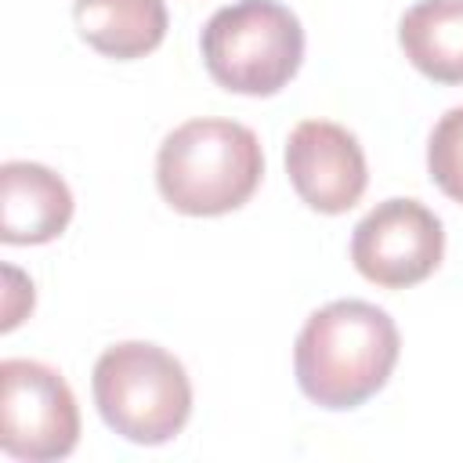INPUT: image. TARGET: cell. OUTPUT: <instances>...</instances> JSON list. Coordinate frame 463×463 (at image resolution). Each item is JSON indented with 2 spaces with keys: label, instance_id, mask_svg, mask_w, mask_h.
<instances>
[{
  "label": "cell",
  "instance_id": "1",
  "mask_svg": "<svg viewBox=\"0 0 463 463\" xmlns=\"http://www.w3.org/2000/svg\"><path fill=\"white\" fill-rule=\"evenodd\" d=\"M402 336L369 300H333L307 315L293 344L297 387L318 409H358L391 380Z\"/></svg>",
  "mask_w": 463,
  "mask_h": 463
},
{
  "label": "cell",
  "instance_id": "2",
  "mask_svg": "<svg viewBox=\"0 0 463 463\" xmlns=\"http://www.w3.org/2000/svg\"><path fill=\"white\" fill-rule=\"evenodd\" d=\"M264 177L257 134L235 119H188L170 130L156 156L159 195L188 217H221L250 203Z\"/></svg>",
  "mask_w": 463,
  "mask_h": 463
},
{
  "label": "cell",
  "instance_id": "3",
  "mask_svg": "<svg viewBox=\"0 0 463 463\" xmlns=\"http://www.w3.org/2000/svg\"><path fill=\"white\" fill-rule=\"evenodd\" d=\"M94 405L109 430L134 445L177 438L192 416V380L159 344L123 340L101 351L90 376Z\"/></svg>",
  "mask_w": 463,
  "mask_h": 463
},
{
  "label": "cell",
  "instance_id": "4",
  "mask_svg": "<svg viewBox=\"0 0 463 463\" xmlns=\"http://www.w3.org/2000/svg\"><path fill=\"white\" fill-rule=\"evenodd\" d=\"M199 47L217 87L271 98L300 72L304 29L300 18L279 0H235L210 14Z\"/></svg>",
  "mask_w": 463,
  "mask_h": 463
},
{
  "label": "cell",
  "instance_id": "5",
  "mask_svg": "<svg viewBox=\"0 0 463 463\" xmlns=\"http://www.w3.org/2000/svg\"><path fill=\"white\" fill-rule=\"evenodd\" d=\"M76 441L80 409L65 376L33 358L0 362V449L25 463H51Z\"/></svg>",
  "mask_w": 463,
  "mask_h": 463
},
{
  "label": "cell",
  "instance_id": "6",
  "mask_svg": "<svg viewBox=\"0 0 463 463\" xmlns=\"http://www.w3.org/2000/svg\"><path fill=\"white\" fill-rule=\"evenodd\" d=\"M445 257V228L420 199H383L351 232V260L383 289H409Z\"/></svg>",
  "mask_w": 463,
  "mask_h": 463
},
{
  "label": "cell",
  "instance_id": "7",
  "mask_svg": "<svg viewBox=\"0 0 463 463\" xmlns=\"http://www.w3.org/2000/svg\"><path fill=\"white\" fill-rule=\"evenodd\" d=\"M286 174L300 203L318 213H347L369 184V166L358 137L329 119H304L286 141Z\"/></svg>",
  "mask_w": 463,
  "mask_h": 463
},
{
  "label": "cell",
  "instance_id": "8",
  "mask_svg": "<svg viewBox=\"0 0 463 463\" xmlns=\"http://www.w3.org/2000/svg\"><path fill=\"white\" fill-rule=\"evenodd\" d=\"M72 221L69 184L43 163L11 159L0 166V239L7 246H40Z\"/></svg>",
  "mask_w": 463,
  "mask_h": 463
},
{
  "label": "cell",
  "instance_id": "9",
  "mask_svg": "<svg viewBox=\"0 0 463 463\" xmlns=\"http://www.w3.org/2000/svg\"><path fill=\"white\" fill-rule=\"evenodd\" d=\"M72 18L80 36L98 54L116 61L145 58L166 36L163 0H76Z\"/></svg>",
  "mask_w": 463,
  "mask_h": 463
},
{
  "label": "cell",
  "instance_id": "10",
  "mask_svg": "<svg viewBox=\"0 0 463 463\" xmlns=\"http://www.w3.org/2000/svg\"><path fill=\"white\" fill-rule=\"evenodd\" d=\"M405 58L434 83H463V0H420L398 22Z\"/></svg>",
  "mask_w": 463,
  "mask_h": 463
},
{
  "label": "cell",
  "instance_id": "11",
  "mask_svg": "<svg viewBox=\"0 0 463 463\" xmlns=\"http://www.w3.org/2000/svg\"><path fill=\"white\" fill-rule=\"evenodd\" d=\"M427 170H430V181L452 203L463 206V105L449 109L434 123L427 141Z\"/></svg>",
  "mask_w": 463,
  "mask_h": 463
}]
</instances>
